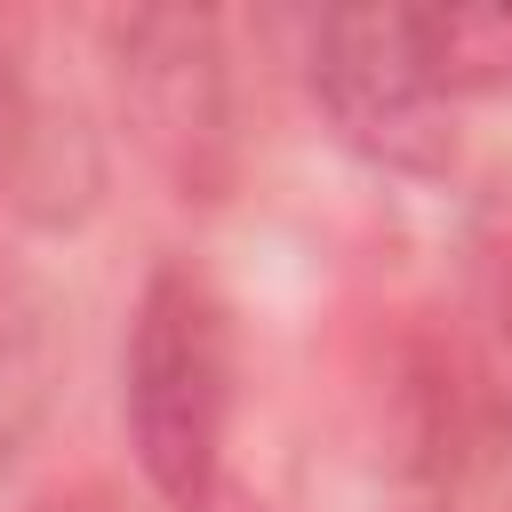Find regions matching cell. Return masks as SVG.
<instances>
[{"label":"cell","instance_id":"obj_5","mask_svg":"<svg viewBox=\"0 0 512 512\" xmlns=\"http://www.w3.org/2000/svg\"><path fill=\"white\" fill-rule=\"evenodd\" d=\"M472 256H480V296H488V312H496V336L512 344V184L488 192L480 232H472Z\"/></svg>","mask_w":512,"mask_h":512},{"label":"cell","instance_id":"obj_6","mask_svg":"<svg viewBox=\"0 0 512 512\" xmlns=\"http://www.w3.org/2000/svg\"><path fill=\"white\" fill-rule=\"evenodd\" d=\"M208 512H264V504H256V496H240V488H216V504H208Z\"/></svg>","mask_w":512,"mask_h":512},{"label":"cell","instance_id":"obj_2","mask_svg":"<svg viewBox=\"0 0 512 512\" xmlns=\"http://www.w3.org/2000/svg\"><path fill=\"white\" fill-rule=\"evenodd\" d=\"M312 96L336 120L344 144H360L384 168L432 176L448 168V96L424 72L416 8H336L312 24Z\"/></svg>","mask_w":512,"mask_h":512},{"label":"cell","instance_id":"obj_4","mask_svg":"<svg viewBox=\"0 0 512 512\" xmlns=\"http://www.w3.org/2000/svg\"><path fill=\"white\" fill-rule=\"evenodd\" d=\"M416 48L440 96H496L512 88V0L416 8Z\"/></svg>","mask_w":512,"mask_h":512},{"label":"cell","instance_id":"obj_1","mask_svg":"<svg viewBox=\"0 0 512 512\" xmlns=\"http://www.w3.org/2000/svg\"><path fill=\"white\" fill-rule=\"evenodd\" d=\"M120 416L144 488L168 512H208L224 488V424H232V312L192 264H160L136 288L120 352Z\"/></svg>","mask_w":512,"mask_h":512},{"label":"cell","instance_id":"obj_3","mask_svg":"<svg viewBox=\"0 0 512 512\" xmlns=\"http://www.w3.org/2000/svg\"><path fill=\"white\" fill-rule=\"evenodd\" d=\"M112 64L136 136L176 184H208L224 152V56L216 24L184 8H136L112 16Z\"/></svg>","mask_w":512,"mask_h":512}]
</instances>
